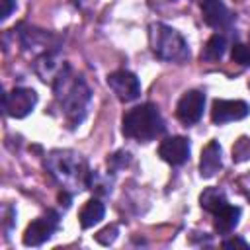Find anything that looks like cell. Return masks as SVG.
I'll return each mask as SVG.
<instances>
[{"label":"cell","instance_id":"52a82bcc","mask_svg":"<svg viewBox=\"0 0 250 250\" xmlns=\"http://www.w3.org/2000/svg\"><path fill=\"white\" fill-rule=\"evenodd\" d=\"M107 86L119 102H133L141 96V82L129 70H115L107 74Z\"/></svg>","mask_w":250,"mask_h":250},{"label":"cell","instance_id":"7c38bea8","mask_svg":"<svg viewBox=\"0 0 250 250\" xmlns=\"http://www.w3.org/2000/svg\"><path fill=\"white\" fill-rule=\"evenodd\" d=\"M201 14H203V21L215 29L230 25L234 18L223 0H201Z\"/></svg>","mask_w":250,"mask_h":250},{"label":"cell","instance_id":"ac0fdd59","mask_svg":"<svg viewBox=\"0 0 250 250\" xmlns=\"http://www.w3.org/2000/svg\"><path fill=\"white\" fill-rule=\"evenodd\" d=\"M227 51V37L221 35V33H213L209 37V41L205 43L203 47V53H201V59L205 61H219Z\"/></svg>","mask_w":250,"mask_h":250},{"label":"cell","instance_id":"8992f818","mask_svg":"<svg viewBox=\"0 0 250 250\" xmlns=\"http://www.w3.org/2000/svg\"><path fill=\"white\" fill-rule=\"evenodd\" d=\"M59 229V215L55 211H47L45 215L31 221L23 232V244L25 246H41L47 242L55 230Z\"/></svg>","mask_w":250,"mask_h":250},{"label":"cell","instance_id":"603a6c76","mask_svg":"<svg viewBox=\"0 0 250 250\" xmlns=\"http://www.w3.org/2000/svg\"><path fill=\"white\" fill-rule=\"evenodd\" d=\"M16 10V0H0V20H8L10 14Z\"/></svg>","mask_w":250,"mask_h":250},{"label":"cell","instance_id":"44dd1931","mask_svg":"<svg viewBox=\"0 0 250 250\" xmlns=\"http://www.w3.org/2000/svg\"><path fill=\"white\" fill-rule=\"evenodd\" d=\"M117 234H119V227H117V225H109V227L102 229V230L96 234V240H98L100 244H104V246H109V244L115 242Z\"/></svg>","mask_w":250,"mask_h":250},{"label":"cell","instance_id":"ba28073f","mask_svg":"<svg viewBox=\"0 0 250 250\" xmlns=\"http://www.w3.org/2000/svg\"><path fill=\"white\" fill-rule=\"evenodd\" d=\"M203 107H205V96L199 90H188L176 105V115L182 123L186 125H193L201 119L203 115Z\"/></svg>","mask_w":250,"mask_h":250},{"label":"cell","instance_id":"4fadbf2b","mask_svg":"<svg viewBox=\"0 0 250 250\" xmlns=\"http://www.w3.org/2000/svg\"><path fill=\"white\" fill-rule=\"evenodd\" d=\"M223 166L221 160V145L217 141H209L205 145V148L201 150V158H199V174L201 178L209 180L213 178Z\"/></svg>","mask_w":250,"mask_h":250},{"label":"cell","instance_id":"30bf717a","mask_svg":"<svg viewBox=\"0 0 250 250\" xmlns=\"http://www.w3.org/2000/svg\"><path fill=\"white\" fill-rule=\"evenodd\" d=\"M33 68H35L37 76H39L45 84H51V86H53L55 80H57L61 74H64L70 66H68V62H64V61L57 55V51H49V53H43V55L37 57Z\"/></svg>","mask_w":250,"mask_h":250},{"label":"cell","instance_id":"6da1fadb","mask_svg":"<svg viewBox=\"0 0 250 250\" xmlns=\"http://www.w3.org/2000/svg\"><path fill=\"white\" fill-rule=\"evenodd\" d=\"M55 98L61 105V111L70 127H76L84 121L88 104H90V88L80 76L72 74V68H68L64 74H61L55 84Z\"/></svg>","mask_w":250,"mask_h":250},{"label":"cell","instance_id":"7a4b0ae2","mask_svg":"<svg viewBox=\"0 0 250 250\" xmlns=\"http://www.w3.org/2000/svg\"><path fill=\"white\" fill-rule=\"evenodd\" d=\"M45 164H47V170L51 172V176L61 184L62 189L74 193V191L88 188L90 170H88L82 154L68 150V148L51 150L47 154Z\"/></svg>","mask_w":250,"mask_h":250},{"label":"cell","instance_id":"7402d4cb","mask_svg":"<svg viewBox=\"0 0 250 250\" xmlns=\"http://www.w3.org/2000/svg\"><path fill=\"white\" fill-rule=\"evenodd\" d=\"M129 160H131V154L119 150V152H115V154H111V156L107 158V164H111L113 168H123V166L129 164Z\"/></svg>","mask_w":250,"mask_h":250},{"label":"cell","instance_id":"5bb4252c","mask_svg":"<svg viewBox=\"0 0 250 250\" xmlns=\"http://www.w3.org/2000/svg\"><path fill=\"white\" fill-rule=\"evenodd\" d=\"M18 33H20L21 45H23L27 51H29V49H37V47H41L43 53L55 51V49H49V45H51V41H57V39H55L51 33L43 31V29H35V27H27V29H23V27H20Z\"/></svg>","mask_w":250,"mask_h":250},{"label":"cell","instance_id":"d6986e66","mask_svg":"<svg viewBox=\"0 0 250 250\" xmlns=\"http://www.w3.org/2000/svg\"><path fill=\"white\" fill-rule=\"evenodd\" d=\"M248 158H250V139L248 137H240L232 145V160L234 162H244Z\"/></svg>","mask_w":250,"mask_h":250},{"label":"cell","instance_id":"ffe728a7","mask_svg":"<svg viewBox=\"0 0 250 250\" xmlns=\"http://www.w3.org/2000/svg\"><path fill=\"white\" fill-rule=\"evenodd\" d=\"M230 59L242 66H250V47L244 45V43H236L232 45V51H230Z\"/></svg>","mask_w":250,"mask_h":250},{"label":"cell","instance_id":"9c48e42d","mask_svg":"<svg viewBox=\"0 0 250 250\" xmlns=\"http://www.w3.org/2000/svg\"><path fill=\"white\" fill-rule=\"evenodd\" d=\"M250 113V105L244 100H215L211 107V119L217 125L244 119Z\"/></svg>","mask_w":250,"mask_h":250},{"label":"cell","instance_id":"2e32d148","mask_svg":"<svg viewBox=\"0 0 250 250\" xmlns=\"http://www.w3.org/2000/svg\"><path fill=\"white\" fill-rule=\"evenodd\" d=\"M105 215V207L100 199H88L84 203V207L78 213V221L82 229H92L94 225H98Z\"/></svg>","mask_w":250,"mask_h":250},{"label":"cell","instance_id":"3957f363","mask_svg":"<svg viewBox=\"0 0 250 250\" xmlns=\"http://www.w3.org/2000/svg\"><path fill=\"white\" fill-rule=\"evenodd\" d=\"M164 119L154 104H141L129 109L121 121V133L127 139H135L139 143H148L164 133Z\"/></svg>","mask_w":250,"mask_h":250},{"label":"cell","instance_id":"e0dca14e","mask_svg":"<svg viewBox=\"0 0 250 250\" xmlns=\"http://www.w3.org/2000/svg\"><path fill=\"white\" fill-rule=\"evenodd\" d=\"M229 201H227V195L223 189L219 188H207L203 189V193L199 195V205L209 211V213H217L221 207H225Z\"/></svg>","mask_w":250,"mask_h":250},{"label":"cell","instance_id":"cb8c5ba5","mask_svg":"<svg viewBox=\"0 0 250 250\" xmlns=\"http://www.w3.org/2000/svg\"><path fill=\"white\" fill-rule=\"evenodd\" d=\"M223 248H246V250H248L250 244H248L246 240L234 236V238H227V240H223Z\"/></svg>","mask_w":250,"mask_h":250},{"label":"cell","instance_id":"9a60e30c","mask_svg":"<svg viewBox=\"0 0 250 250\" xmlns=\"http://www.w3.org/2000/svg\"><path fill=\"white\" fill-rule=\"evenodd\" d=\"M240 207H234L230 203H227L225 207H221L217 213H213L215 217V230L219 234H229L230 230L236 229L238 219H240Z\"/></svg>","mask_w":250,"mask_h":250},{"label":"cell","instance_id":"8fae6325","mask_svg":"<svg viewBox=\"0 0 250 250\" xmlns=\"http://www.w3.org/2000/svg\"><path fill=\"white\" fill-rule=\"evenodd\" d=\"M158 156L172 166H180L189 158V141L186 137H168L160 143Z\"/></svg>","mask_w":250,"mask_h":250},{"label":"cell","instance_id":"277c9868","mask_svg":"<svg viewBox=\"0 0 250 250\" xmlns=\"http://www.w3.org/2000/svg\"><path fill=\"white\" fill-rule=\"evenodd\" d=\"M148 43L152 53L164 62H184L189 59L186 39L166 23L148 25Z\"/></svg>","mask_w":250,"mask_h":250},{"label":"cell","instance_id":"5b68a950","mask_svg":"<svg viewBox=\"0 0 250 250\" xmlns=\"http://www.w3.org/2000/svg\"><path fill=\"white\" fill-rule=\"evenodd\" d=\"M2 104H4V113L14 117V119H21L25 115H29L37 104V94L31 88H14L8 94L2 96Z\"/></svg>","mask_w":250,"mask_h":250}]
</instances>
